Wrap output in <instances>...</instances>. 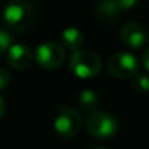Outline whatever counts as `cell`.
Returning <instances> with one entry per match:
<instances>
[{"label": "cell", "mask_w": 149, "mask_h": 149, "mask_svg": "<svg viewBox=\"0 0 149 149\" xmlns=\"http://www.w3.org/2000/svg\"><path fill=\"white\" fill-rule=\"evenodd\" d=\"M3 17L10 29L25 31L36 20V8L28 0H10L3 12Z\"/></svg>", "instance_id": "6da1fadb"}, {"label": "cell", "mask_w": 149, "mask_h": 149, "mask_svg": "<svg viewBox=\"0 0 149 149\" xmlns=\"http://www.w3.org/2000/svg\"><path fill=\"white\" fill-rule=\"evenodd\" d=\"M85 127L89 135L98 140H106L115 136L119 124L114 115L105 111H90L85 118Z\"/></svg>", "instance_id": "7a4b0ae2"}, {"label": "cell", "mask_w": 149, "mask_h": 149, "mask_svg": "<svg viewBox=\"0 0 149 149\" xmlns=\"http://www.w3.org/2000/svg\"><path fill=\"white\" fill-rule=\"evenodd\" d=\"M71 71L80 79H92L102 70V60L90 50H76L70 56Z\"/></svg>", "instance_id": "3957f363"}, {"label": "cell", "mask_w": 149, "mask_h": 149, "mask_svg": "<svg viewBox=\"0 0 149 149\" xmlns=\"http://www.w3.org/2000/svg\"><path fill=\"white\" fill-rule=\"evenodd\" d=\"M82 126V116L76 109L62 107L54 120V128L59 136L64 139L73 137L79 134Z\"/></svg>", "instance_id": "277c9868"}, {"label": "cell", "mask_w": 149, "mask_h": 149, "mask_svg": "<svg viewBox=\"0 0 149 149\" xmlns=\"http://www.w3.org/2000/svg\"><path fill=\"white\" fill-rule=\"evenodd\" d=\"M65 51L56 42H45L37 47L34 52V60L41 68L54 70L64 63Z\"/></svg>", "instance_id": "5b68a950"}, {"label": "cell", "mask_w": 149, "mask_h": 149, "mask_svg": "<svg viewBox=\"0 0 149 149\" xmlns=\"http://www.w3.org/2000/svg\"><path fill=\"white\" fill-rule=\"evenodd\" d=\"M107 70L116 79H128L137 73L139 62L131 52H116L109 59Z\"/></svg>", "instance_id": "8992f818"}, {"label": "cell", "mask_w": 149, "mask_h": 149, "mask_svg": "<svg viewBox=\"0 0 149 149\" xmlns=\"http://www.w3.org/2000/svg\"><path fill=\"white\" fill-rule=\"evenodd\" d=\"M148 33L144 26L137 22H127L120 29V39L123 45L131 50L141 49L148 42Z\"/></svg>", "instance_id": "52a82bcc"}, {"label": "cell", "mask_w": 149, "mask_h": 149, "mask_svg": "<svg viewBox=\"0 0 149 149\" xmlns=\"http://www.w3.org/2000/svg\"><path fill=\"white\" fill-rule=\"evenodd\" d=\"M8 64L16 71H24L29 68L33 60L31 51L24 45H12L7 54Z\"/></svg>", "instance_id": "ba28073f"}, {"label": "cell", "mask_w": 149, "mask_h": 149, "mask_svg": "<svg viewBox=\"0 0 149 149\" xmlns=\"http://www.w3.org/2000/svg\"><path fill=\"white\" fill-rule=\"evenodd\" d=\"M62 41L68 50L76 51L80 50V47L84 43V34L77 28H67L62 33Z\"/></svg>", "instance_id": "9c48e42d"}, {"label": "cell", "mask_w": 149, "mask_h": 149, "mask_svg": "<svg viewBox=\"0 0 149 149\" xmlns=\"http://www.w3.org/2000/svg\"><path fill=\"white\" fill-rule=\"evenodd\" d=\"M120 9L118 8L115 0H102L98 3L97 15L103 21H114L119 16Z\"/></svg>", "instance_id": "30bf717a"}, {"label": "cell", "mask_w": 149, "mask_h": 149, "mask_svg": "<svg viewBox=\"0 0 149 149\" xmlns=\"http://www.w3.org/2000/svg\"><path fill=\"white\" fill-rule=\"evenodd\" d=\"M79 103L81 109L86 111H94V109L98 107L100 105V97L94 90L84 89L79 94Z\"/></svg>", "instance_id": "8fae6325"}, {"label": "cell", "mask_w": 149, "mask_h": 149, "mask_svg": "<svg viewBox=\"0 0 149 149\" xmlns=\"http://www.w3.org/2000/svg\"><path fill=\"white\" fill-rule=\"evenodd\" d=\"M132 86L137 93H148L149 92V76L147 73L137 72L132 79Z\"/></svg>", "instance_id": "7c38bea8"}, {"label": "cell", "mask_w": 149, "mask_h": 149, "mask_svg": "<svg viewBox=\"0 0 149 149\" xmlns=\"http://www.w3.org/2000/svg\"><path fill=\"white\" fill-rule=\"evenodd\" d=\"M10 46H12V37H10V34L0 29V55L4 54L5 51H8L10 49Z\"/></svg>", "instance_id": "4fadbf2b"}, {"label": "cell", "mask_w": 149, "mask_h": 149, "mask_svg": "<svg viewBox=\"0 0 149 149\" xmlns=\"http://www.w3.org/2000/svg\"><path fill=\"white\" fill-rule=\"evenodd\" d=\"M115 3L120 10H130L139 3V0H115Z\"/></svg>", "instance_id": "5bb4252c"}, {"label": "cell", "mask_w": 149, "mask_h": 149, "mask_svg": "<svg viewBox=\"0 0 149 149\" xmlns=\"http://www.w3.org/2000/svg\"><path fill=\"white\" fill-rule=\"evenodd\" d=\"M9 81H10V76L8 73V71L4 70V68H0V90L5 89L8 86V84H9Z\"/></svg>", "instance_id": "9a60e30c"}, {"label": "cell", "mask_w": 149, "mask_h": 149, "mask_svg": "<svg viewBox=\"0 0 149 149\" xmlns=\"http://www.w3.org/2000/svg\"><path fill=\"white\" fill-rule=\"evenodd\" d=\"M143 64H144L145 70L149 72V46H148V49L144 51V54H143Z\"/></svg>", "instance_id": "2e32d148"}, {"label": "cell", "mask_w": 149, "mask_h": 149, "mask_svg": "<svg viewBox=\"0 0 149 149\" xmlns=\"http://www.w3.org/2000/svg\"><path fill=\"white\" fill-rule=\"evenodd\" d=\"M4 113H5V102H4V100H3V97L0 95V119L3 118Z\"/></svg>", "instance_id": "e0dca14e"}, {"label": "cell", "mask_w": 149, "mask_h": 149, "mask_svg": "<svg viewBox=\"0 0 149 149\" xmlns=\"http://www.w3.org/2000/svg\"><path fill=\"white\" fill-rule=\"evenodd\" d=\"M89 149H107V148H102V147H90Z\"/></svg>", "instance_id": "ac0fdd59"}]
</instances>
